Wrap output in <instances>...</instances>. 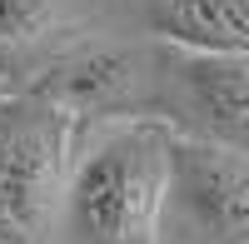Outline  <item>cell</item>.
I'll list each match as a JSON object with an SVG mask.
<instances>
[{"label": "cell", "instance_id": "cell-7", "mask_svg": "<svg viewBox=\"0 0 249 244\" xmlns=\"http://www.w3.org/2000/svg\"><path fill=\"white\" fill-rule=\"evenodd\" d=\"M50 25V0H0V40H30Z\"/></svg>", "mask_w": 249, "mask_h": 244}, {"label": "cell", "instance_id": "cell-6", "mask_svg": "<svg viewBox=\"0 0 249 244\" xmlns=\"http://www.w3.org/2000/svg\"><path fill=\"white\" fill-rule=\"evenodd\" d=\"M124 90H130V60H124V55H110V50L80 55V60H70V65L55 75V95L65 100V110L115 105Z\"/></svg>", "mask_w": 249, "mask_h": 244}, {"label": "cell", "instance_id": "cell-2", "mask_svg": "<svg viewBox=\"0 0 249 244\" xmlns=\"http://www.w3.org/2000/svg\"><path fill=\"white\" fill-rule=\"evenodd\" d=\"M65 145L70 120L60 105L15 110L0 130V209L15 225H40L55 209L60 179H65Z\"/></svg>", "mask_w": 249, "mask_h": 244}, {"label": "cell", "instance_id": "cell-3", "mask_svg": "<svg viewBox=\"0 0 249 244\" xmlns=\"http://www.w3.org/2000/svg\"><path fill=\"white\" fill-rule=\"evenodd\" d=\"M170 199L214 239H249V155L170 135Z\"/></svg>", "mask_w": 249, "mask_h": 244}, {"label": "cell", "instance_id": "cell-4", "mask_svg": "<svg viewBox=\"0 0 249 244\" xmlns=\"http://www.w3.org/2000/svg\"><path fill=\"white\" fill-rule=\"evenodd\" d=\"M179 85L204 135L249 155V55H179Z\"/></svg>", "mask_w": 249, "mask_h": 244}, {"label": "cell", "instance_id": "cell-1", "mask_svg": "<svg viewBox=\"0 0 249 244\" xmlns=\"http://www.w3.org/2000/svg\"><path fill=\"white\" fill-rule=\"evenodd\" d=\"M170 205V130L120 120L65 165L50 239L55 244H160Z\"/></svg>", "mask_w": 249, "mask_h": 244}, {"label": "cell", "instance_id": "cell-5", "mask_svg": "<svg viewBox=\"0 0 249 244\" xmlns=\"http://www.w3.org/2000/svg\"><path fill=\"white\" fill-rule=\"evenodd\" d=\"M155 35L195 55H249V0H160Z\"/></svg>", "mask_w": 249, "mask_h": 244}]
</instances>
